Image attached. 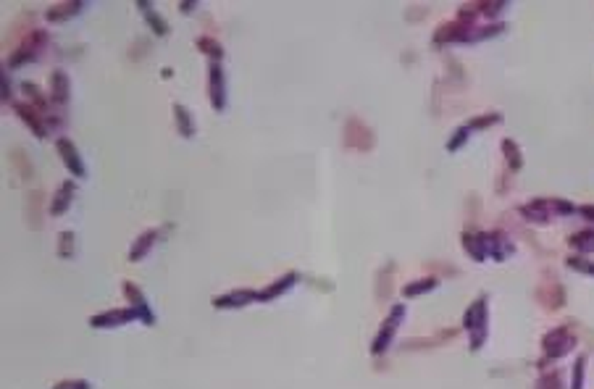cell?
<instances>
[{
  "label": "cell",
  "instance_id": "cell-8",
  "mask_svg": "<svg viewBox=\"0 0 594 389\" xmlns=\"http://www.w3.org/2000/svg\"><path fill=\"white\" fill-rule=\"evenodd\" d=\"M140 315L134 313L132 308H116V311H103V313L92 315L89 318V326L92 329H116V326H124Z\"/></svg>",
  "mask_w": 594,
  "mask_h": 389
},
{
  "label": "cell",
  "instance_id": "cell-32",
  "mask_svg": "<svg viewBox=\"0 0 594 389\" xmlns=\"http://www.w3.org/2000/svg\"><path fill=\"white\" fill-rule=\"evenodd\" d=\"M536 389H563V381H560V374L552 371V374H544L539 381H536Z\"/></svg>",
  "mask_w": 594,
  "mask_h": 389
},
{
  "label": "cell",
  "instance_id": "cell-30",
  "mask_svg": "<svg viewBox=\"0 0 594 389\" xmlns=\"http://www.w3.org/2000/svg\"><path fill=\"white\" fill-rule=\"evenodd\" d=\"M21 90L30 95L32 105H34L37 111H43L45 105H47V100L43 98V92H40V87H37V85H32V82H24V87H21Z\"/></svg>",
  "mask_w": 594,
  "mask_h": 389
},
{
  "label": "cell",
  "instance_id": "cell-1",
  "mask_svg": "<svg viewBox=\"0 0 594 389\" xmlns=\"http://www.w3.org/2000/svg\"><path fill=\"white\" fill-rule=\"evenodd\" d=\"M463 326L471 334V350L478 353L484 347V340L490 334V313H487V295L478 298L468 305V311L463 315Z\"/></svg>",
  "mask_w": 594,
  "mask_h": 389
},
{
  "label": "cell",
  "instance_id": "cell-18",
  "mask_svg": "<svg viewBox=\"0 0 594 389\" xmlns=\"http://www.w3.org/2000/svg\"><path fill=\"white\" fill-rule=\"evenodd\" d=\"M69 76H66V71H60V69H56L53 71V76H50V95H53V100L58 105L63 103H69Z\"/></svg>",
  "mask_w": 594,
  "mask_h": 389
},
{
  "label": "cell",
  "instance_id": "cell-5",
  "mask_svg": "<svg viewBox=\"0 0 594 389\" xmlns=\"http://www.w3.org/2000/svg\"><path fill=\"white\" fill-rule=\"evenodd\" d=\"M344 148H353V150H371L373 148V132L363 124L360 119H347L344 124Z\"/></svg>",
  "mask_w": 594,
  "mask_h": 389
},
{
  "label": "cell",
  "instance_id": "cell-24",
  "mask_svg": "<svg viewBox=\"0 0 594 389\" xmlns=\"http://www.w3.org/2000/svg\"><path fill=\"white\" fill-rule=\"evenodd\" d=\"M503 153H505V161H507V166H510V171H518L520 166H523V158H520L518 145H516L510 137H505V140H503Z\"/></svg>",
  "mask_w": 594,
  "mask_h": 389
},
{
  "label": "cell",
  "instance_id": "cell-35",
  "mask_svg": "<svg viewBox=\"0 0 594 389\" xmlns=\"http://www.w3.org/2000/svg\"><path fill=\"white\" fill-rule=\"evenodd\" d=\"M76 384H79V381H58L53 389H76Z\"/></svg>",
  "mask_w": 594,
  "mask_h": 389
},
{
  "label": "cell",
  "instance_id": "cell-33",
  "mask_svg": "<svg viewBox=\"0 0 594 389\" xmlns=\"http://www.w3.org/2000/svg\"><path fill=\"white\" fill-rule=\"evenodd\" d=\"M11 98V82H8V76L3 71V100H8Z\"/></svg>",
  "mask_w": 594,
  "mask_h": 389
},
{
  "label": "cell",
  "instance_id": "cell-4",
  "mask_svg": "<svg viewBox=\"0 0 594 389\" xmlns=\"http://www.w3.org/2000/svg\"><path fill=\"white\" fill-rule=\"evenodd\" d=\"M45 43H47V34H45V32H40V30H34V32L30 34V37H27V40L21 43V45L16 47V53H11V58H8V66H11V69H21L24 63L34 60V58H37V53L43 50Z\"/></svg>",
  "mask_w": 594,
  "mask_h": 389
},
{
  "label": "cell",
  "instance_id": "cell-7",
  "mask_svg": "<svg viewBox=\"0 0 594 389\" xmlns=\"http://www.w3.org/2000/svg\"><path fill=\"white\" fill-rule=\"evenodd\" d=\"M56 150H58L60 161H63V166L69 168V174H72V177L82 179V177L87 174V168H85L82 158H79V150H76V145L72 142V140H69V137H58V142H56Z\"/></svg>",
  "mask_w": 594,
  "mask_h": 389
},
{
  "label": "cell",
  "instance_id": "cell-6",
  "mask_svg": "<svg viewBox=\"0 0 594 389\" xmlns=\"http://www.w3.org/2000/svg\"><path fill=\"white\" fill-rule=\"evenodd\" d=\"M208 95H210V105H213L216 111H223V108H226V79H223L221 60H210L208 63Z\"/></svg>",
  "mask_w": 594,
  "mask_h": 389
},
{
  "label": "cell",
  "instance_id": "cell-17",
  "mask_svg": "<svg viewBox=\"0 0 594 389\" xmlns=\"http://www.w3.org/2000/svg\"><path fill=\"white\" fill-rule=\"evenodd\" d=\"M155 242H158V232H155V229H148V232H142V234H140V237H137V240L132 242V250H129V260H134V263H137V260H142V258H145V255H148L150 250H153V245H155Z\"/></svg>",
  "mask_w": 594,
  "mask_h": 389
},
{
  "label": "cell",
  "instance_id": "cell-37",
  "mask_svg": "<svg viewBox=\"0 0 594 389\" xmlns=\"http://www.w3.org/2000/svg\"><path fill=\"white\" fill-rule=\"evenodd\" d=\"M76 389H89V384H87V381H79V384H76Z\"/></svg>",
  "mask_w": 594,
  "mask_h": 389
},
{
  "label": "cell",
  "instance_id": "cell-12",
  "mask_svg": "<svg viewBox=\"0 0 594 389\" xmlns=\"http://www.w3.org/2000/svg\"><path fill=\"white\" fill-rule=\"evenodd\" d=\"M484 245H487V255H490L492 260H505L507 255H513V242L507 240L505 232H490V234H484Z\"/></svg>",
  "mask_w": 594,
  "mask_h": 389
},
{
  "label": "cell",
  "instance_id": "cell-13",
  "mask_svg": "<svg viewBox=\"0 0 594 389\" xmlns=\"http://www.w3.org/2000/svg\"><path fill=\"white\" fill-rule=\"evenodd\" d=\"M297 282H300V276H297L295 271H289V274H284L282 279L271 282V285H268L263 292H258V300H261V302H271L274 298H279V295H284V292H289V289H292Z\"/></svg>",
  "mask_w": 594,
  "mask_h": 389
},
{
  "label": "cell",
  "instance_id": "cell-23",
  "mask_svg": "<svg viewBox=\"0 0 594 389\" xmlns=\"http://www.w3.org/2000/svg\"><path fill=\"white\" fill-rule=\"evenodd\" d=\"M174 121H177V129L182 137H192L195 135V121L192 113L184 108V105H174Z\"/></svg>",
  "mask_w": 594,
  "mask_h": 389
},
{
  "label": "cell",
  "instance_id": "cell-11",
  "mask_svg": "<svg viewBox=\"0 0 594 389\" xmlns=\"http://www.w3.org/2000/svg\"><path fill=\"white\" fill-rule=\"evenodd\" d=\"M255 300H258V292H255V289H232V292H226V295L213 298V308H219V311H232V308H245V305H250Z\"/></svg>",
  "mask_w": 594,
  "mask_h": 389
},
{
  "label": "cell",
  "instance_id": "cell-21",
  "mask_svg": "<svg viewBox=\"0 0 594 389\" xmlns=\"http://www.w3.org/2000/svg\"><path fill=\"white\" fill-rule=\"evenodd\" d=\"M85 8V3H58V5H53V8H47V21H53V24H58V21H66L69 16H74L76 11H82Z\"/></svg>",
  "mask_w": 594,
  "mask_h": 389
},
{
  "label": "cell",
  "instance_id": "cell-28",
  "mask_svg": "<svg viewBox=\"0 0 594 389\" xmlns=\"http://www.w3.org/2000/svg\"><path fill=\"white\" fill-rule=\"evenodd\" d=\"M568 266L573 271H579V274H586V276H594V263L592 260H586L584 255H571L568 260H565Z\"/></svg>",
  "mask_w": 594,
  "mask_h": 389
},
{
  "label": "cell",
  "instance_id": "cell-19",
  "mask_svg": "<svg viewBox=\"0 0 594 389\" xmlns=\"http://www.w3.org/2000/svg\"><path fill=\"white\" fill-rule=\"evenodd\" d=\"M137 8L142 11V16H145V21H148V27H150V30H153V32H155L158 37H166V34H168V24H166L164 19H161V14H158V11H155V8L150 5V3H145V0H140V3H137Z\"/></svg>",
  "mask_w": 594,
  "mask_h": 389
},
{
  "label": "cell",
  "instance_id": "cell-20",
  "mask_svg": "<svg viewBox=\"0 0 594 389\" xmlns=\"http://www.w3.org/2000/svg\"><path fill=\"white\" fill-rule=\"evenodd\" d=\"M571 247L581 255H589L594 253V229H581L576 234H571Z\"/></svg>",
  "mask_w": 594,
  "mask_h": 389
},
{
  "label": "cell",
  "instance_id": "cell-22",
  "mask_svg": "<svg viewBox=\"0 0 594 389\" xmlns=\"http://www.w3.org/2000/svg\"><path fill=\"white\" fill-rule=\"evenodd\" d=\"M437 287H439V279H434V276H424V279H416V282H410V285L402 287V295H405V298H418V295L431 292V289H437Z\"/></svg>",
  "mask_w": 594,
  "mask_h": 389
},
{
  "label": "cell",
  "instance_id": "cell-34",
  "mask_svg": "<svg viewBox=\"0 0 594 389\" xmlns=\"http://www.w3.org/2000/svg\"><path fill=\"white\" fill-rule=\"evenodd\" d=\"M579 213L584 216V219H589V221H594V205H581Z\"/></svg>",
  "mask_w": 594,
  "mask_h": 389
},
{
  "label": "cell",
  "instance_id": "cell-10",
  "mask_svg": "<svg viewBox=\"0 0 594 389\" xmlns=\"http://www.w3.org/2000/svg\"><path fill=\"white\" fill-rule=\"evenodd\" d=\"M124 295H126V300H129V308L140 315V321L148 324V326H153V324H155V315H153V311H150L145 295L140 292V287L132 285V282H124Z\"/></svg>",
  "mask_w": 594,
  "mask_h": 389
},
{
  "label": "cell",
  "instance_id": "cell-36",
  "mask_svg": "<svg viewBox=\"0 0 594 389\" xmlns=\"http://www.w3.org/2000/svg\"><path fill=\"white\" fill-rule=\"evenodd\" d=\"M195 5H197V3H182V5H179V8H182V11H184V14H190V8H195Z\"/></svg>",
  "mask_w": 594,
  "mask_h": 389
},
{
  "label": "cell",
  "instance_id": "cell-25",
  "mask_svg": "<svg viewBox=\"0 0 594 389\" xmlns=\"http://www.w3.org/2000/svg\"><path fill=\"white\" fill-rule=\"evenodd\" d=\"M474 135V129H471V124H463V126H458L455 132H452V137L447 140V150L450 153H458V150L468 142V137Z\"/></svg>",
  "mask_w": 594,
  "mask_h": 389
},
{
  "label": "cell",
  "instance_id": "cell-2",
  "mask_svg": "<svg viewBox=\"0 0 594 389\" xmlns=\"http://www.w3.org/2000/svg\"><path fill=\"white\" fill-rule=\"evenodd\" d=\"M576 347V334L568 326H555L542 337V350H544V360H560L565 358L571 350Z\"/></svg>",
  "mask_w": 594,
  "mask_h": 389
},
{
  "label": "cell",
  "instance_id": "cell-26",
  "mask_svg": "<svg viewBox=\"0 0 594 389\" xmlns=\"http://www.w3.org/2000/svg\"><path fill=\"white\" fill-rule=\"evenodd\" d=\"M197 47H200V50H203V53H206L210 60H221L223 58V47L219 45L213 37H200V40H197Z\"/></svg>",
  "mask_w": 594,
  "mask_h": 389
},
{
  "label": "cell",
  "instance_id": "cell-31",
  "mask_svg": "<svg viewBox=\"0 0 594 389\" xmlns=\"http://www.w3.org/2000/svg\"><path fill=\"white\" fill-rule=\"evenodd\" d=\"M58 240H60L58 255L60 258H72L74 255V232H63Z\"/></svg>",
  "mask_w": 594,
  "mask_h": 389
},
{
  "label": "cell",
  "instance_id": "cell-14",
  "mask_svg": "<svg viewBox=\"0 0 594 389\" xmlns=\"http://www.w3.org/2000/svg\"><path fill=\"white\" fill-rule=\"evenodd\" d=\"M16 113L21 116V121H24V124H30V129H32V132H34L37 137H45V135H47V129H45V119H47V116H40V111H37L34 105L19 103V105H16Z\"/></svg>",
  "mask_w": 594,
  "mask_h": 389
},
{
  "label": "cell",
  "instance_id": "cell-16",
  "mask_svg": "<svg viewBox=\"0 0 594 389\" xmlns=\"http://www.w3.org/2000/svg\"><path fill=\"white\" fill-rule=\"evenodd\" d=\"M463 250L474 260H487V245H484V232H463Z\"/></svg>",
  "mask_w": 594,
  "mask_h": 389
},
{
  "label": "cell",
  "instance_id": "cell-27",
  "mask_svg": "<svg viewBox=\"0 0 594 389\" xmlns=\"http://www.w3.org/2000/svg\"><path fill=\"white\" fill-rule=\"evenodd\" d=\"M584 371H586V355H579L571 371V389H584Z\"/></svg>",
  "mask_w": 594,
  "mask_h": 389
},
{
  "label": "cell",
  "instance_id": "cell-29",
  "mask_svg": "<svg viewBox=\"0 0 594 389\" xmlns=\"http://www.w3.org/2000/svg\"><path fill=\"white\" fill-rule=\"evenodd\" d=\"M500 121H503V116H500V113H481V116L471 119L468 124H471V129H474V132H478V129H487V126H492V124H500Z\"/></svg>",
  "mask_w": 594,
  "mask_h": 389
},
{
  "label": "cell",
  "instance_id": "cell-3",
  "mask_svg": "<svg viewBox=\"0 0 594 389\" xmlns=\"http://www.w3.org/2000/svg\"><path fill=\"white\" fill-rule=\"evenodd\" d=\"M405 305H392V311H389V315H386L384 321H382V329H379V334L373 337V344H371V353L373 355H382V353H386L389 350V344H392V340H395V334H397V329H400V324L405 321Z\"/></svg>",
  "mask_w": 594,
  "mask_h": 389
},
{
  "label": "cell",
  "instance_id": "cell-15",
  "mask_svg": "<svg viewBox=\"0 0 594 389\" xmlns=\"http://www.w3.org/2000/svg\"><path fill=\"white\" fill-rule=\"evenodd\" d=\"M74 192H76L74 181H63L58 190H56V194H53L50 213H53V216H63V213L69 210V205H72V197H74Z\"/></svg>",
  "mask_w": 594,
  "mask_h": 389
},
{
  "label": "cell",
  "instance_id": "cell-9",
  "mask_svg": "<svg viewBox=\"0 0 594 389\" xmlns=\"http://www.w3.org/2000/svg\"><path fill=\"white\" fill-rule=\"evenodd\" d=\"M520 216H523L526 221H534V224H550L558 213H555V208H552V200H547V197H536V200H531V203L520 205Z\"/></svg>",
  "mask_w": 594,
  "mask_h": 389
}]
</instances>
